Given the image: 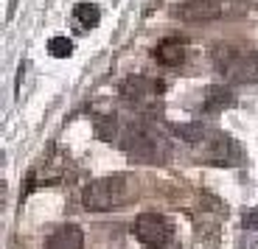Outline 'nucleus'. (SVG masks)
I'll use <instances>...</instances> for the list:
<instances>
[{
	"label": "nucleus",
	"instance_id": "1",
	"mask_svg": "<svg viewBox=\"0 0 258 249\" xmlns=\"http://www.w3.org/2000/svg\"><path fill=\"white\" fill-rule=\"evenodd\" d=\"M118 146L123 151L132 154V160H143V162H160L166 160L168 146L157 132H152L143 123H129V126H121L118 132Z\"/></svg>",
	"mask_w": 258,
	"mask_h": 249
},
{
	"label": "nucleus",
	"instance_id": "2",
	"mask_svg": "<svg viewBox=\"0 0 258 249\" xmlns=\"http://www.w3.org/2000/svg\"><path fill=\"white\" fill-rule=\"evenodd\" d=\"M213 62L219 73L233 84H247L258 81V53L236 48V45H219L213 51Z\"/></svg>",
	"mask_w": 258,
	"mask_h": 249
},
{
	"label": "nucleus",
	"instance_id": "3",
	"mask_svg": "<svg viewBox=\"0 0 258 249\" xmlns=\"http://www.w3.org/2000/svg\"><path fill=\"white\" fill-rule=\"evenodd\" d=\"M129 199V182L126 177H104V179H93L90 185L82 191V205L90 213H101V210H112L118 205H126Z\"/></svg>",
	"mask_w": 258,
	"mask_h": 249
},
{
	"label": "nucleus",
	"instance_id": "4",
	"mask_svg": "<svg viewBox=\"0 0 258 249\" xmlns=\"http://www.w3.org/2000/svg\"><path fill=\"white\" fill-rule=\"evenodd\" d=\"M132 235L143 243V246L160 249L174 238V224L160 213H141L132 224Z\"/></svg>",
	"mask_w": 258,
	"mask_h": 249
},
{
	"label": "nucleus",
	"instance_id": "5",
	"mask_svg": "<svg viewBox=\"0 0 258 249\" xmlns=\"http://www.w3.org/2000/svg\"><path fill=\"white\" fill-rule=\"evenodd\" d=\"M200 143L205 148V160L213 165H236L239 162V146L225 132H208Z\"/></svg>",
	"mask_w": 258,
	"mask_h": 249
},
{
	"label": "nucleus",
	"instance_id": "6",
	"mask_svg": "<svg viewBox=\"0 0 258 249\" xmlns=\"http://www.w3.org/2000/svg\"><path fill=\"white\" fill-rule=\"evenodd\" d=\"M163 90H166L163 81H155V78H149V76H129L121 81V96L129 104H141V107L155 104L157 96H163Z\"/></svg>",
	"mask_w": 258,
	"mask_h": 249
},
{
	"label": "nucleus",
	"instance_id": "7",
	"mask_svg": "<svg viewBox=\"0 0 258 249\" xmlns=\"http://www.w3.org/2000/svg\"><path fill=\"white\" fill-rule=\"evenodd\" d=\"M174 17L185 23H211L222 17V3L219 0H185L174 6Z\"/></svg>",
	"mask_w": 258,
	"mask_h": 249
},
{
	"label": "nucleus",
	"instance_id": "8",
	"mask_svg": "<svg viewBox=\"0 0 258 249\" xmlns=\"http://www.w3.org/2000/svg\"><path fill=\"white\" fill-rule=\"evenodd\" d=\"M185 51H188V42L180 37H168V39H160L155 48V59L166 67H177V64L185 59Z\"/></svg>",
	"mask_w": 258,
	"mask_h": 249
},
{
	"label": "nucleus",
	"instance_id": "9",
	"mask_svg": "<svg viewBox=\"0 0 258 249\" xmlns=\"http://www.w3.org/2000/svg\"><path fill=\"white\" fill-rule=\"evenodd\" d=\"M82 246H84V235L76 224H62L45 241V249H82Z\"/></svg>",
	"mask_w": 258,
	"mask_h": 249
},
{
	"label": "nucleus",
	"instance_id": "10",
	"mask_svg": "<svg viewBox=\"0 0 258 249\" xmlns=\"http://www.w3.org/2000/svg\"><path fill=\"white\" fill-rule=\"evenodd\" d=\"M236 104V96H233V90L227 87H211L208 90V96H205V104H202V112H222V109L233 107Z\"/></svg>",
	"mask_w": 258,
	"mask_h": 249
},
{
	"label": "nucleus",
	"instance_id": "11",
	"mask_svg": "<svg viewBox=\"0 0 258 249\" xmlns=\"http://www.w3.org/2000/svg\"><path fill=\"white\" fill-rule=\"evenodd\" d=\"M171 132L177 134V137H182V140H188V143H200L202 137H205V126L202 123H171Z\"/></svg>",
	"mask_w": 258,
	"mask_h": 249
},
{
	"label": "nucleus",
	"instance_id": "12",
	"mask_svg": "<svg viewBox=\"0 0 258 249\" xmlns=\"http://www.w3.org/2000/svg\"><path fill=\"white\" fill-rule=\"evenodd\" d=\"M98 17H101V14H98L96 3H79L76 6V20L82 23L84 28H93L98 23Z\"/></svg>",
	"mask_w": 258,
	"mask_h": 249
},
{
	"label": "nucleus",
	"instance_id": "13",
	"mask_svg": "<svg viewBox=\"0 0 258 249\" xmlns=\"http://www.w3.org/2000/svg\"><path fill=\"white\" fill-rule=\"evenodd\" d=\"M48 53L56 59H68L73 53V42L68 37H53L51 42H48Z\"/></svg>",
	"mask_w": 258,
	"mask_h": 249
},
{
	"label": "nucleus",
	"instance_id": "14",
	"mask_svg": "<svg viewBox=\"0 0 258 249\" xmlns=\"http://www.w3.org/2000/svg\"><path fill=\"white\" fill-rule=\"evenodd\" d=\"M241 224H244V230H258V207H252V210L244 216Z\"/></svg>",
	"mask_w": 258,
	"mask_h": 249
}]
</instances>
